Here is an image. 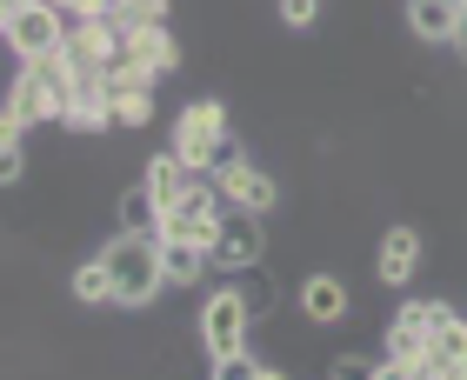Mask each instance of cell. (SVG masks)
<instances>
[{
    "mask_svg": "<svg viewBox=\"0 0 467 380\" xmlns=\"http://www.w3.org/2000/svg\"><path fill=\"white\" fill-rule=\"evenodd\" d=\"M108 273H114V307L120 313H147L167 293V267H161V234H114L108 247Z\"/></svg>",
    "mask_w": 467,
    "mask_h": 380,
    "instance_id": "obj_1",
    "label": "cell"
},
{
    "mask_svg": "<svg viewBox=\"0 0 467 380\" xmlns=\"http://www.w3.org/2000/svg\"><path fill=\"white\" fill-rule=\"evenodd\" d=\"M194 313H201L194 334H201L207 374H221L227 361H241V354H247V334H254V307H247V293H241V273H234L227 287H214Z\"/></svg>",
    "mask_w": 467,
    "mask_h": 380,
    "instance_id": "obj_2",
    "label": "cell"
},
{
    "mask_svg": "<svg viewBox=\"0 0 467 380\" xmlns=\"http://www.w3.org/2000/svg\"><path fill=\"white\" fill-rule=\"evenodd\" d=\"M167 147L187 160V167H201V174H214V160L234 147V127H227V108L214 94H194L187 108L174 114V134H167Z\"/></svg>",
    "mask_w": 467,
    "mask_h": 380,
    "instance_id": "obj_3",
    "label": "cell"
},
{
    "mask_svg": "<svg viewBox=\"0 0 467 380\" xmlns=\"http://www.w3.org/2000/svg\"><path fill=\"white\" fill-rule=\"evenodd\" d=\"M74 14L54 7V0H34L20 14H0V40L14 47V60H40V54H67Z\"/></svg>",
    "mask_w": 467,
    "mask_h": 380,
    "instance_id": "obj_4",
    "label": "cell"
},
{
    "mask_svg": "<svg viewBox=\"0 0 467 380\" xmlns=\"http://www.w3.org/2000/svg\"><path fill=\"white\" fill-rule=\"evenodd\" d=\"M221 221H227V200H221L214 174H201L174 207H161V241H201V247H214L221 241Z\"/></svg>",
    "mask_w": 467,
    "mask_h": 380,
    "instance_id": "obj_5",
    "label": "cell"
},
{
    "mask_svg": "<svg viewBox=\"0 0 467 380\" xmlns=\"http://www.w3.org/2000/svg\"><path fill=\"white\" fill-rule=\"evenodd\" d=\"M214 187H221L227 207H247V214H274V207H281V180H274L261 160H247L241 140L214 160Z\"/></svg>",
    "mask_w": 467,
    "mask_h": 380,
    "instance_id": "obj_6",
    "label": "cell"
},
{
    "mask_svg": "<svg viewBox=\"0 0 467 380\" xmlns=\"http://www.w3.org/2000/svg\"><path fill=\"white\" fill-rule=\"evenodd\" d=\"M267 261V214H247V207H227L221 241H214V267L221 273H247Z\"/></svg>",
    "mask_w": 467,
    "mask_h": 380,
    "instance_id": "obj_7",
    "label": "cell"
},
{
    "mask_svg": "<svg viewBox=\"0 0 467 380\" xmlns=\"http://www.w3.org/2000/svg\"><path fill=\"white\" fill-rule=\"evenodd\" d=\"M420 267H428V241H420V227H388L380 247H374V281L408 287Z\"/></svg>",
    "mask_w": 467,
    "mask_h": 380,
    "instance_id": "obj_8",
    "label": "cell"
},
{
    "mask_svg": "<svg viewBox=\"0 0 467 380\" xmlns=\"http://www.w3.org/2000/svg\"><path fill=\"white\" fill-rule=\"evenodd\" d=\"M294 301H301V321L307 327L348 321V281H341V273H307V281L294 287Z\"/></svg>",
    "mask_w": 467,
    "mask_h": 380,
    "instance_id": "obj_9",
    "label": "cell"
},
{
    "mask_svg": "<svg viewBox=\"0 0 467 380\" xmlns=\"http://www.w3.org/2000/svg\"><path fill=\"white\" fill-rule=\"evenodd\" d=\"M461 7L467 0H408V34L420 47H454L461 40Z\"/></svg>",
    "mask_w": 467,
    "mask_h": 380,
    "instance_id": "obj_10",
    "label": "cell"
},
{
    "mask_svg": "<svg viewBox=\"0 0 467 380\" xmlns=\"http://www.w3.org/2000/svg\"><path fill=\"white\" fill-rule=\"evenodd\" d=\"M428 380H467V321H461V313H448V321L434 327Z\"/></svg>",
    "mask_w": 467,
    "mask_h": 380,
    "instance_id": "obj_11",
    "label": "cell"
},
{
    "mask_svg": "<svg viewBox=\"0 0 467 380\" xmlns=\"http://www.w3.org/2000/svg\"><path fill=\"white\" fill-rule=\"evenodd\" d=\"M60 127H67V134H108V127H120L114 120V94L108 87H74V100H67V114H60Z\"/></svg>",
    "mask_w": 467,
    "mask_h": 380,
    "instance_id": "obj_12",
    "label": "cell"
},
{
    "mask_svg": "<svg viewBox=\"0 0 467 380\" xmlns=\"http://www.w3.org/2000/svg\"><path fill=\"white\" fill-rule=\"evenodd\" d=\"M140 180L154 187V200H161V207H174V200L187 194V187L201 180V167H187V160L174 154V147H167V154H147V167H140Z\"/></svg>",
    "mask_w": 467,
    "mask_h": 380,
    "instance_id": "obj_13",
    "label": "cell"
},
{
    "mask_svg": "<svg viewBox=\"0 0 467 380\" xmlns=\"http://www.w3.org/2000/svg\"><path fill=\"white\" fill-rule=\"evenodd\" d=\"M67 293H74V307H88V313L114 307V273H108V253H88V261H74Z\"/></svg>",
    "mask_w": 467,
    "mask_h": 380,
    "instance_id": "obj_14",
    "label": "cell"
},
{
    "mask_svg": "<svg viewBox=\"0 0 467 380\" xmlns=\"http://www.w3.org/2000/svg\"><path fill=\"white\" fill-rule=\"evenodd\" d=\"M161 267H167V287H201L207 267H214V247H201V241H161Z\"/></svg>",
    "mask_w": 467,
    "mask_h": 380,
    "instance_id": "obj_15",
    "label": "cell"
},
{
    "mask_svg": "<svg viewBox=\"0 0 467 380\" xmlns=\"http://www.w3.org/2000/svg\"><path fill=\"white\" fill-rule=\"evenodd\" d=\"M114 221H120V234H161V200H154V187L134 180V187L114 200Z\"/></svg>",
    "mask_w": 467,
    "mask_h": 380,
    "instance_id": "obj_16",
    "label": "cell"
},
{
    "mask_svg": "<svg viewBox=\"0 0 467 380\" xmlns=\"http://www.w3.org/2000/svg\"><path fill=\"white\" fill-rule=\"evenodd\" d=\"M127 54L147 60L154 74H174L181 67V40L167 34V20H161V27H134V34H127Z\"/></svg>",
    "mask_w": 467,
    "mask_h": 380,
    "instance_id": "obj_17",
    "label": "cell"
},
{
    "mask_svg": "<svg viewBox=\"0 0 467 380\" xmlns=\"http://www.w3.org/2000/svg\"><path fill=\"white\" fill-rule=\"evenodd\" d=\"M241 293H247L254 321H274V313H281V281H274V267H267V261L241 273Z\"/></svg>",
    "mask_w": 467,
    "mask_h": 380,
    "instance_id": "obj_18",
    "label": "cell"
},
{
    "mask_svg": "<svg viewBox=\"0 0 467 380\" xmlns=\"http://www.w3.org/2000/svg\"><path fill=\"white\" fill-rule=\"evenodd\" d=\"M114 94V120L120 127H147L154 120V80H127V87H108Z\"/></svg>",
    "mask_w": 467,
    "mask_h": 380,
    "instance_id": "obj_19",
    "label": "cell"
},
{
    "mask_svg": "<svg viewBox=\"0 0 467 380\" xmlns=\"http://www.w3.org/2000/svg\"><path fill=\"white\" fill-rule=\"evenodd\" d=\"M314 20H321V0H281V27H294V34H307Z\"/></svg>",
    "mask_w": 467,
    "mask_h": 380,
    "instance_id": "obj_20",
    "label": "cell"
},
{
    "mask_svg": "<svg viewBox=\"0 0 467 380\" xmlns=\"http://www.w3.org/2000/svg\"><path fill=\"white\" fill-rule=\"evenodd\" d=\"M20 174H27V147H20V140H0V180L20 187Z\"/></svg>",
    "mask_w": 467,
    "mask_h": 380,
    "instance_id": "obj_21",
    "label": "cell"
},
{
    "mask_svg": "<svg viewBox=\"0 0 467 380\" xmlns=\"http://www.w3.org/2000/svg\"><path fill=\"white\" fill-rule=\"evenodd\" d=\"M334 374H341V380H348V374H374V361H368V354H341V361H334Z\"/></svg>",
    "mask_w": 467,
    "mask_h": 380,
    "instance_id": "obj_22",
    "label": "cell"
},
{
    "mask_svg": "<svg viewBox=\"0 0 467 380\" xmlns=\"http://www.w3.org/2000/svg\"><path fill=\"white\" fill-rule=\"evenodd\" d=\"M20 7H34V0H0V14H20Z\"/></svg>",
    "mask_w": 467,
    "mask_h": 380,
    "instance_id": "obj_23",
    "label": "cell"
},
{
    "mask_svg": "<svg viewBox=\"0 0 467 380\" xmlns=\"http://www.w3.org/2000/svg\"><path fill=\"white\" fill-rule=\"evenodd\" d=\"M454 47H467V7H461V40H454Z\"/></svg>",
    "mask_w": 467,
    "mask_h": 380,
    "instance_id": "obj_24",
    "label": "cell"
},
{
    "mask_svg": "<svg viewBox=\"0 0 467 380\" xmlns=\"http://www.w3.org/2000/svg\"><path fill=\"white\" fill-rule=\"evenodd\" d=\"M114 7H120V0H114Z\"/></svg>",
    "mask_w": 467,
    "mask_h": 380,
    "instance_id": "obj_25",
    "label": "cell"
}]
</instances>
